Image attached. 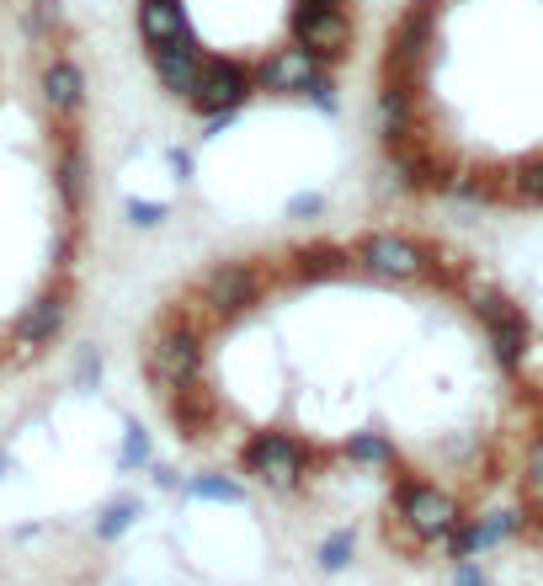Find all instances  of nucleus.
<instances>
[{
    "label": "nucleus",
    "instance_id": "nucleus-1",
    "mask_svg": "<svg viewBox=\"0 0 543 586\" xmlns=\"http://www.w3.org/2000/svg\"><path fill=\"white\" fill-rule=\"evenodd\" d=\"M86 70L64 0H0V379L64 337L86 251Z\"/></svg>",
    "mask_w": 543,
    "mask_h": 586
},
{
    "label": "nucleus",
    "instance_id": "nucleus-2",
    "mask_svg": "<svg viewBox=\"0 0 543 586\" xmlns=\"http://www.w3.org/2000/svg\"><path fill=\"white\" fill-rule=\"evenodd\" d=\"M352 262H358V273L379 283H416L426 273V246H416L400 230H373V235L352 241Z\"/></svg>",
    "mask_w": 543,
    "mask_h": 586
},
{
    "label": "nucleus",
    "instance_id": "nucleus-3",
    "mask_svg": "<svg viewBox=\"0 0 543 586\" xmlns=\"http://www.w3.org/2000/svg\"><path fill=\"white\" fill-rule=\"evenodd\" d=\"M394 512L422 533L426 544H443L453 528L464 523V507L448 486H432V480H400L394 486Z\"/></svg>",
    "mask_w": 543,
    "mask_h": 586
},
{
    "label": "nucleus",
    "instance_id": "nucleus-4",
    "mask_svg": "<svg viewBox=\"0 0 543 586\" xmlns=\"http://www.w3.org/2000/svg\"><path fill=\"white\" fill-rule=\"evenodd\" d=\"M241 469L251 480L272 486V491H288V486H299V475L309 469V448L288 433H256L241 448Z\"/></svg>",
    "mask_w": 543,
    "mask_h": 586
},
{
    "label": "nucleus",
    "instance_id": "nucleus-5",
    "mask_svg": "<svg viewBox=\"0 0 543 586\" xmlns=\"http://www.w3.org/2000/svg\"><path fill=\"white\" fill-rule=\"evenodd\" d=\"M245 102H251V75H245L241 64L209 54L198 86L187 92V107H192L198 118H230V113H241Z\"/></svg>",
    "mask_w": 543,
    "mask_h": 586
},
{
    "label": "nucleus",
    "instance_id": "nucleus-6",
    "mask_svg": "<svg viewBox=\"0 0 543 586\" xmlns=\"http://www.w3.org/2000/svg\"><path fill=\"white\" fill-rule=\"evenodd\" d=\"M139 32H145V49H166L187 38V17H181V0H139Z\"/></svg>",
    "mask_w": 543,
    "mask_h": 586
},
{
    "label": "nucleus",
    "instance_id": "nucleus-7",
    "mask_svg": "<svg viewBox=\"0 0 543 586\" xmlns=\"http://www.w3.org/2000/svg\"><path fill=\"white\" fill-rule=\"evenodd\" d=\"M352 550H358L352 528H336L331 539L320 544V565H326V571H347V565H352Z\"/></svg>",
    "mask_w": 543,
    "mask_h": 586
},
{
    "label": "nucleus",
    "instance_id": "nucleus-8",
    "mask_svg": "<svg viewBox=\"0 0 543 586\" xmlns=\"http://www.w3.org/2000/svg\"><path fill=\"white\" fill-rule=\"evenodd\" d=\"M187 491L203 496V501H241V496H245L235 480H219V475H203V480H192Z\"/></svg>",
    "mask_w": 543,
    "mask_h": 586
},
{
    "label": "nucleus",
    "instance_id": "nucleus-9",
    "mask_svg": "<svg viewBox=\"0 0 543 586\" xmlns=\"http://www.w3.org/2000/svg\"><path fill=\"white\" fill-rule=\"evenodd\" d=\"M453 586H485V571L475 565V560H458V576H453Z\"/></svg>",
    "mask_w": 543,
    "mask_h": 586
}]
</instances>
